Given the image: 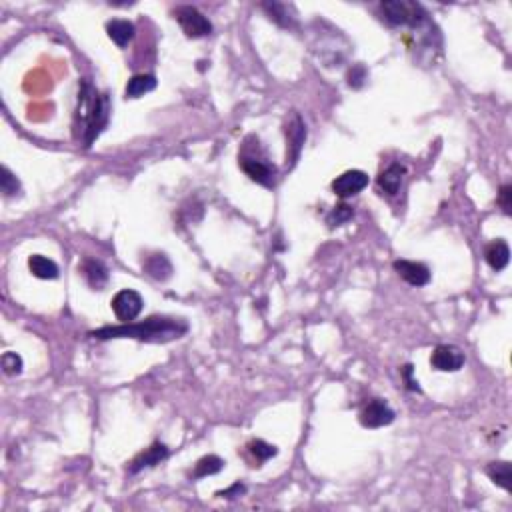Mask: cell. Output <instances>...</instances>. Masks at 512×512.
I'll list each match as a JSON object with an SVG mask.
<instances>
[{
  "label": "cell",
  "mask_w": 512,
  "mask_h": 512,
  "mask_svg": "<svg viewBox=\"0 0 512 512\" xmlns=\"http://www.w3.org/2000/svg\"><path fill=\"white\" fill-rule=\"evenodd\" d=\"M188 325L178 318L168 316H151L144 322H127L120 326H105L100 330L91 332V337L98 340L108 338H136L144 342H170L175 338L187 334Z\"/></svg>",
  "instance_id": "obj_2"
},
{
  "label": "cell",
  "mask_w": 512,
  "mask_h": 512,
  "mask_svg": "<svg viewBox=\"0 0 512 512\" xmlns=\"http://www.w3.org/2000/svg\"><path fill=\"white\" fill-rule=\"evenodd\" d=\"M350 219H352V209L347 204H340V206H334V210H330V214L326 216V222L330 226H340Z\"/></svg>",
  "instance_id": "obj_24"
},
{
  "label": "cell",
  "mask_w": 512,
  "mask_h": 512,
  "mask_svg": "<svg viewBox=\"0 0 512 512\" xmlns=\"http://www.w3.org/2000/svg\"><path fill=\"white\" fill-rule=\"evenodd\" d=\"M286 139H289V152H286V164L291 161V166L296 163L301 149H303L304 140H306V127H304L303 118L296 112L292 115L289 124H286Z\"/></svg>",
  "instance_id": "obj_10"
},
{
  "label": "cell",
  "mask_w": 512,
  "mask_h": 512,
  "mask_svg": "<svg viewBox=\"0 0 512 512\" xmlns=\"http://www.w3.org/2000/svg\"><path fill=\"white\" fill-rule=\"evenodd\" d=\"M112 310H115V315L117 318L122 322V325H127V322H132L136 316L142 313V296H140L136 291H120L115 294V298H112Z\"/></svg>",
  "instance_id": "obj_5"
},
{
  "label": "cell",
  "mask_w": 512,
  "mask_h": 512,
  "mask_svg": "<svg viewBox=\"0 0 512 512\" xmlns=\"http://www.w3.org/2000/svg\"><path fill=\"white\" fill-rule=\"evenodd\" d=\"M168 456V448L164 446L163 443H154L152 446H149L144 453H140L130 466H128V472L130 475H136L140 470H144V468H151V466H156L163 462L164 458Z\"/></svg>",
  "instance_id": "obj_12"
},
{
  "label": "cell",
  "mask_w": 512,
  "mask_h": 512,
  "mask_svg": "<svg viewBox=\"0 0 512 512\" xmlns=\"http://www.w3.org/2000/svg\"><path fill=\"white\" fill-rule=\"evenodd\" d=\"M395 410L384 400H373L361 412V424L364 429H383L395 420Z\"/></svg>",
  "instance_id": "obj_8"
},
{
  "label": "cell",
  "mask_w": 512,
  "mask_h": 512,
  "mask_svg": "<svg viewBox=\"0 0 512 512\" xmlns=\"http://www.w3.org/2000/svg\"><path fill=\"white\" fill-rule=\"evenodd\" d=\"M395 270L400 274V279H405L412 286H424L431 282V270L424 267L422 262L414 260H396Z\"/></svg>",
  "instance_id": "obj_11"
},
{
  "label": "cell",
  "mask_w": 512,
  "mask_h": 512,
  "mask_svg": "<svg viewBox=\"0 0 512 512\" xmlns=\"http://www.w3.org/2000/svg\"><path fill=\"white\" fill-rule=\"evenodd\" d=\"M384 21L392 26H410L419 28L420 24L426 23V12L417 2L408 0H386L380 4Z\"/></svg>",
  "instance_id": "obj_3"
},
{
  "label": "cell",
  "mask_w": 512,
  "mask_h": 512,
  "mask_svg": "<svg viewBox=\"0 0 512 512\" xmlns=\"http://www.w3.org/2000/svg\"><path fill=\"white\" fill-rule=\"evenodd\" d=\"M142 268H144V272H146L149 277L156 280L170 279V274H173V264H170V260L164 255L146 256V258L142 260Z\"/></svg>",
  "instance_id": "obj_17"
},
{
  "label": "cell",
  "mask_w": 512,
  "mask_h": 512,
  "mask_svg": "<svg viewBox=\"0 0 512 512\" xmlns=\"http://www.w3.org/2000/svg\"><path fill=\"white\" fill-rule=\"evenodd\" d=\"M431 364L443 373H456L465 366V352L453 344H438L432 350Z\"/></svg>",
  "instance_id": "obj_7"
},
{
  "label": "cell",
  "mask_w": 512,
  "mask_h": 512,
  "mask_svg": "<svg viewBox=\"0 0 512 512\" xmlns=\"http://www.w3.org/2000/svg\"><path fill=\"white\" fill-rule=\"evenodd\" d=\"M0 188H2V192H4L6 197H12V194H16V192L21 190L18 178L12 175L6 166H2V170H0Z\"/></svg>",
  "instance_id": "obj_23"
},
{
  "label": "cell",
  "mask_w": 512,
  "mask_h": 512,
  "mask_svg": "<svg viewBox=\"0 0 512 512\" xmlns=\"http://www.w3.org/2000/svg\"><path fill=\"white\" fill-rule=\"evenodd\" d=\"M240 168L245 170V175L255 180L262 187L272 188L277 182V168L272 164H268L264 158L258 156H243L240 158Z\"/></svg>",
  "instance_id": "obj_6"
},
{
  "label": "cell",
  "mask_w": 512,
  "mask_h": 512,
  "mask_svg": "<svg viewBox=\"0 0 512 512\" xmlns=\"http://www.w3.org/2000/svg\"><path fill=\"white\" fill-rule=\"evenodd\" d=\"M366 187H368V175L362 173V170H347V173L337 176V180L332 182V190L340 198L354 197Z\"/></svg>",
  "instance_id": "obj_9"
},
{
  "label": "cell",
  "mask_w": 512,
  "mask_h": 512,
  "mask_svg": "<svg viewBox=\"0 0 512 512\" xmlns=\"http://www.w3.org/2000/svg\"><path fill=\"white\" fill-rule=\"evenodd\" d=\"M2 368H4V373L11 374H21L23 373V359L16 354V352H4V356H2Z\"/></svg>",
  "instance_id": "obj_25"
},
{
  "label": "cell",
  "mask_w": 512,
  "mask_h": 512,
  "mask_svg": "<svg viewBox=\"0 0 512 512\" xmlns=\"http://www.w3.org/2000/svg\"><path fill=\"white\" fill-rule=\"evenodd\" d=\"M402 378H405V383H407L408 390H412V392H420L419 380H414V378H412V364H407V366L402 368Z\"/></svg>",
  "instance_id": "obj_29"
},
{
  "label": "cell",
  "mask_w": 512,
  "mask_h": 512,
  "mask_svg": "<svg viewBox=\"0 0 512 512\" xmlns=\"http://www.w3.org/2000/svg\"><path fill=\"white\" fill-rule=\"evenodd\" d=\"M246 492V487L245 484H240V482H236L233 484L231 489L226 490H221V492H216V496H221V499H236V496H243Z\"/></svg>",
  "instance_id": "obj_28"
},
{
  "label": "cell",
  "mask_w": 512,
  "mask_h": 512,
  "mask_svg": "<svg viewBox=\"0 0 512 512\" xmlns=\"http://www.w3.org/2000/svg\"><path fill=\"white\" fill-rule=\"evenodd\" d=\"M364 81H366V70H364V66H361V64L352 66L349 72L350 86H352V88H361L362 84H364Z\"/></svg>",
  "instance_id": "obj_26"
},
{
  "label": "cell",
  "mask_w": 512,
  "mask_h": 512,
  "mask_svg": "<svg viewBox=\"0 0 512 512\" xmlns=\"http://www.w3.org/2000/svg\"><path fill=\"white\" fill-rule=\"evenodd\" d=\"M484 258L489 262V267L496 272H501L504 268L508 267V260H511V248L504 240H494L487 246L484 250Z\"/></svg>",
  "instance_id": "obj_15"
},
{
  "label": "cell",
  "mask_w": 512,
  "mask_h": 512,
  "mask_svg": "<svg viewBox=\"0 0 512 512\" xmlns=\"http://www.w3.org/2000/svg\"><path fill=\"white\" fill-rule=\"evenodd\" d=\"M175 18L188 38H202L212 33V24L209 18L194 6H178L175 11Z\"/></svg>",
  "instance_id": "obj_4"
},
{
  "label": "cell",
  "mask_w": 512,
  "mask_h": 512,
  "mask_svg": "<svg viewBox=\"0 0 512 512\" xmlns=\"http://www.w3.org/2000/svg\"><path fill=\"white\" fill-rule=\"evenodd\" d=\"M28 268L35 274L36 279L42 280H54L59 279V267L54 260H50L42 255H33L28 258Z\"/></svg>",
  "instance_id": "obj_18"
},
{
  "label": "cell",
  "mask_w": 512,
  "mask_h": 512,
  "mask_svg": "<svg viewBox=\"0 0 512 512\" xmlns=\"http://www.w3.org/2000/svg\"><path fill=\"white\" fill-rule=\"evenodd\" d=\"M405 175H407V168L402 164H390L388 168H384L380 176H378V188L386 192L388 197H395L398 194V190L402 187V180H405Z\"/></svg>",
  "instance_id": "obj_13"
},
{
  "label": "cell",
  "mask_w": 512,
  "mask_h": 512,
  "mask_svg": "<svg viewBox=\"0 0 512 512\" xmlns=\"http://www.w3.org/2000/svg\"><path fill=\"white\" fill-rule=\"evenodd\" d=\"M110 118V100L108 96L98 93L88 81L81 82L78 106L74 112V136L88 149L100 132L105 130Z\"/></svg>",
  "instance_id": "obj_1"
},
{
  "label": "cell",
  "mask_w": 512,
  "mask_h": 512,
  "mask_svg": "<svg viewBox=\"0 0 512 512\" xmlns=\"http://www.w3.org/2000/svg\"><path fill=\"white\" fill-rule=\"evenodd\" d=\"M499 204L504 210V214H511L512 212V187L511 185H504L499 192Z\"/></svg>",
  "instance_id": "obj_27"
},
{
  "label": "cell",
  "mask_w": 512,
  "mask_h": 512,
  "mask_svg": "<svg viewBox=\"0 0 512 512\" xmlns=\"http://www.w3.org/2000/svg\"><path fill=\"white\" fill-rule=\"evenodd\" d=\"M156 76L154 74H134L127 84V98H140L146 93L156 88Z\"/></svg>",
  "instance_id": "obj_19"
},
{
  "label": "cell",
  "mask_w": 512,
  "mask_h": 512,
  "mask_svg": "<svg viewBox=\"0 0 512 512\" xmlns=\"http://www.w3.org/2000/svg\"><path fill=\"white\" fill-rule=\"evenodd\" d=\"M106 33L110 36V40L117 45V47L124 48L134 38V24L130 21H122V18H115V21H108L106 23Z\"/></svg>",
  "instance_id": "obj_14"
},
{
  "label": "cell",
  "mask_w": 512,
  "mask_h": 512,
  "mask_svg": "<svg viewBox=\"0 0 512 512\" xmlns=\"http://www.w3.org/2000/svg\"><path fill=\"white\" fill-rule=\"evenodd\" d=\"M82 272H84V277H86L88 284L93 286L94 291H103L106 286V282H108V268L100 260L86 258L84 264H82Z\"/></svg>",
  "instance_id": "obj_16"
},
{
  "label": "cell",
  "mask_w": 512,
  "mask_h": 512,
  "mask_svg": "<svg viewBox=\"0 0 512 512\" xmlns=\"http://www.w3.org/2000/svg\"><path fill=\"white\" fill-rule=\"evenodd\" d=\"M487 475L489 478L494 482V484H499L501 489L504 490H511L512 489V466L511 462H490L487 466Z\"/></svg>",
  "instance_id": "obj_20"
},
{
  "label": "cell",
  "mask_w": 512,
  "mask_h": 512,
  "mask_svg": "<svg viewBox=\"0 0 512 512\" xmlns=\"http://www.w3.org/2000/svg\"><path fill=\"white\" fill-rule=\"evenodd\" d=\"M222 468H224V460L219 458V456H214V454H209V456L200 458L197 465H194V472H192V477L194 478L210 477V475L221 472Z\"/></svg>",
  "instance_id": "obj_21"
},
{
  "label": "cell",
  "mask_w": 512,
  "mask_h": 512,
  "mask_svg": "<svg viewBox=\"0 0 512 512\" xmlns=\"http://www.w3.org/2000/svg\"><path fill=\"white\" fill-rule=\"evenodd\" d=\"M248 453L255 456L258 462H264L268 458H272V456H277V446H272V444L264 443V441H252V443L248 444Z\"/></svg>",
  "instance_id": "obj_22"
}]
</instances>
